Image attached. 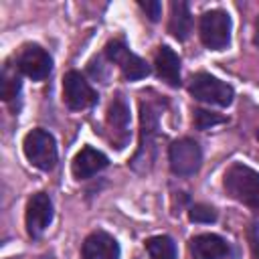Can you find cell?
Returning <instances> with one entry per match:
<instances>
[{
	"instance_id": "1",
	"label": "cell",
	"mask_w": 259,
	"mask_h": 259,
	"mask_svg": "<svg viewBox=\"0 0 259 259\" xmlns=\"http://www.w3.org/2000/svg\"><path fill=\"white\" fill-rule=\"evenodd\" d=\"M223 186H225V192L233 200L259 212V174L253 168L239 164V162L233 164L225 172Z\"/></svg>"
},
{
	"instance_id": "2",
	"label": "cell",
	"mask_w": 259,
	"mask_h": 259,
	"mask_svg": "<svg viewBox=\"0 0 259 259\" xmlns=\"http://www.w3.org/2000/svg\"><path fill=\"white\" fill-rule=\"evenodd\" d=\"M158 107L154 103L142 101L140 105V148L132 160V166L140 172L148 170L154 162V138L158 134Z\"/></svg>"
},
{
	"instance_id": "3",
	"label": "cell",
	"mask_w": 259,
	"mask_h": 259,
	"mask_svg": "<svg viewBox=\"0 0 259 259\" xmlns=\"http://www.w3.org/2000/svg\"><path fill=\"white\" fill-rule=\"evenodd\" d=\"M22 150H24L26 160L42 172L53 170L57 164V142L53 134H49L42 127H36L24 136Z\"/></svg>"
},
{
	"instance_id": "4",
	"label": "cell",
	"mask_w": 259,
	"mask_h": 259,
	"mask_svg": "<svg viewBox=\"0 0 259 259\" xmlns=\"http://www.w3.org/2000/svg\"><path fill=\"white\" fill-rule=\"evenodd\" d=\"M188 91L194 99L198 101H204V103H210V105H219V107H227L233 103V97H235V91L229 83L212 77L210 73H196L192 79H190V85H188Z\"/></svg>"
},
{
	"instance_id": "5",
	"label": "cell",
	"mask_w": 259,
	"mask_h": 259,
	"mask_svg": "<svg viewBox=\"0 0 259 259\" xmlns=\"http://www.w3.org/2000/svg\"><path fill=\"white\" fill-rule=\"evenodd\" d=\"M198 30H200V40L206 49L223 51L231 42V16L221 8L206 10L200 16Z\"/></svg>"
},
{
	"instance_id": "6",
	"label": "cell",
	"mask_w": 259,
	"mask_h": 259,
	"mask_svg": "<svg viewBox=\"0 0 259 259\" xmlns=\"http://www.w3.org/2000/svg\"><path fill=\"white\" fill-rule=\"evenodd\" d=\"M168 162H170V170L176 176H192L200 168L202 150L198 142H194L192 138H180L172 142L168 150Z\"/></svg>"
},
{
	"instance_id": "7",
	"label": "cell",
	"mask_w": 259,
	"mask_h": 259,
	"mask_svg": "<svg viewBox=\"0 0 259 259\" xmlns=\"http://www.w3.org/2000/svg\"><path fill=\"white\" fill-rule=\"evenodd\" d=\"M105 57L121 69V73H123V77H125L127 81H138V79H144V77L150 75L148 63H146L142 57L134 55V53L125 47V42L119 40V38L109 40V42L105 45Z\"/></svg>"
},
{
	"instance_id": "8",
	"label": "cell",
	"mask_w": 259,
	"mask_h": 259,
	"mask_svg": "<svg viewBox=\"0 0 259 259\" xmlns=\"http://www.w3.org/2000/svg\"><path fill=\"white\" fill-rule=\"evenodd\" d=\"M99 95L97 91L85 81V77L79 71H69L63 77V101L67 103L69 109L79 111L93 107L97 103Z\"/></svg>"
},
{
	"instance_id": "9",
	"label": "cell",
	"mask_w": 259,
	"mask_h": 259,
	"mask_svg": "<svg viewBox=\"0 0 259 259\" xmlns=\"http://www.w3.org/2000/svg\"><path fill=\"white\" fill-rule=\"evenodd\" d=\"M16 67L32 81H42L53 71V59L40 45H24L16 57Z\"/></svg>"
},
{
	"instance_id": "10",
	"label": "cell",
	"mask_w": 259,
	"mask_h": 259,
	"mask_svg": "<svg viewBox=\"0 0 259 259\" xmlns=\"http://www.w3.org/2000/svg\"><path fill=\"white\" fill-rule=\"evenodd\" d=\"M53 221V202L51 196L47 192H36L28 198L26 204V214H24V223H26V233L32 239H38L51 225Z\"/></svg>"
},
{
	"instance_id": "11",
	"label": "cell",
	"mask_w": 259,
	"mask_h": 259,
	"mask_svg": "<svg viewBox=\"0 0 259 259\" xmlns=\"http://www.w3.org/2000/svg\"><path fill=\"white\" fill-rule=\"evenodd\" d=\"M105 123L111 132V142L115 144V148H123L127 138H130V105L125 101L123 95H115L113 101L107 107V115H105Z\"/></svg>"
},
{
	"instance_id": "12",
	"label": "cell",
	"mask_w": 259,
	"mask_h": 259,
	"mask_svg": "<svg viewBox=\"0 0 259 259\" xmlns=\"http://www.w3.org/2000/svg\"><path fill=\"white\" fill-rule=\"evenodd\" d=\"M121 249L115 237H111L105 231H93L85 237L81 245V257L83 259H119Z\"/></svg>"
},
{
	"instance_id": "13",
	"label": "cell",
	"mask_w": 259,
	"mask_h": 259,
	"mask_svg": "<svg viewBox=\"0 0 259 259\" xmlns=\"http://www.w3.org/2000/svg\"><path fill=\"white\" fill-rule=\"evenodd\" d=\"M109 160L103 152L91 148V146H85L77 152V156L73 158L71 162V172L77 180H85V178H91L93 174L101 172L103 168H107Z\"/></svg>"
},
{
	"instance_id": "14",
	"label": "cell",
	"mask_w": 259,
	"mask_h": 259,
	"mask_svg": "<svg viewBox=\"0 0 259 259\" xmlns=\"http://www.w3.org/2000/svg\"><path fill=\"white\" fill-rule=\"evenodd\" d=\"M190 255L192 259H225L229 243L214 233H202L190 239Z\"/></svg>"
},
{
	"instance_id": "15",
	"label": "cell",
	"mask_w": 259,
	"mask_h": 259,
	"mask_svg": "<svg viewBox=\"0 0 259 259\" xmlns=\"http://www.w3.org/2000/svg\"><path fill=\"white\" fill-rule=\"evenodd\" d=\"M154 65H156V73L162 81H166L170 87H180V59L170 47L162 45L158 49Z\"/></svg>"
},
{
	"instance_id": "16",
	"label": "cell",
	"mask_w": 259,
	"mask_h": 259,
	"mask_svg": "<svg viewBox=\"0 0 259 259\" xmlns=\"http://www.w3.org/2000/svg\"><path fill=\"white\" fill-rule=\"evenodd\" d=\"M192 30V16H190V8L188 2L184 0H174L170 4V20H168V32L178 38V40H186L188 34Z\"/></svg>"
},
{
	"instance_id": "17",
	"label": "cell",
	"mask_w": 259,
	"mask_h": 259,
	"mask_svg": "<svg viewBox=\"0 0 259 259\" xmlns=\"http://www.w3.org/2000/svg\"><path fill=\"white\" fill-rule=\"evenodd\" d=\"M146 251L150 255V259H176V243L166 237V235H156L150 237L146 243Z\"/></svg>"
},
{
	"instance_id": "18",
	"label": "cell",
	"mask_w": 259,
	"mask_h": 259,
	"mask_svg": "<svg viewBox=\"0 0 259 259\" xmlns=\"http://www.w3.org/2000/svg\"><path fill=\"white\" fill-rule=\"evenodd\" d=\"M22 89V81H20V75L16 73V69H12L8 63L4 65L2 69V75H0V95L4 101H12L14 97H18Z\"/></svg>"
},
{
	"instance_id": "19",
	"label": "cell",
	"mask_w": 259,
	"mask_h": 259,
	"mask_svg": "<svg viewBox=\"0 0 259 259\" xmlns=\"http://www.w3.org/2000/svg\"><path fill=\"white\" fill-rule=\"evenodd\" d=\"M194 125L198 130H208L212 125H219V123H225L227 117L214 113V111H206V109H194Z\"/></svg>"
},
{
	"instance_id": "20",
	"label": "cell",
	"mask_w": 259,
	"mask_h": 259,
	"mask_svg": "<svg viewBox=\"0 0 259 259\" xmlns=\"http://www.w3.org/2000/svg\"><path fill=\"white\" fill-rule=\"evenodd\" d=\"M188 219L192 223H214L217 221V210L208 204H192L188 210Z\"/></svg>"
},
{
	"instance_id": "21",
	"label": "cell",
	"mask_w": 259,
	"mask_h": 259,
	"mask_svg": "<svg viewBox=\"0 0 259 259\" xmlns=\"http://www.w3.org/2000/svg\"><path fill=\"white\" fill-rule=\"evenodd\" d=\"M138 4H140V8L146 12V16H148L150 20H154V22H156V20L162 16V4H160L158 0H146V2H144V0H140Z\"/></svg>"
},
{
	"instance_id": "22",
	"label": "cell",
	"mask_w": 259,
	"mask_h": 259,
	"mask_svg": "<svg viewBox=\"0 0 259 259\" xmlns=\"http://www.w3.org/2000/svg\"><path fill=\"white\" fill-rule=\"evenodd\" d=\"M247 235H249V243H251L253 259H259V225H257V223H253Z\"/></svg>"
},
{
	"instance_id": "23",
	"label": "cell",
	"mask_w": 259,
	"mask_h": 259,
	"mask_svg": "<svg viewBox=\"0 0 259 259\" xmlns=\"http://www.w3.org/2000/svg\"><path fill=\"white\" fill-rule=\"evenodd\" d=\"M38 259H53L51 255H42V257H38Z\"/></svg>"
},
{
	"instance_id": "24",
	"label": "cell",
	"mask_w": 259,
	"mask_h": 259,
	"mask_svg": "<svg viewBox=\"0 0 259 259\" xmlns=\"http://www.w3.org/2000/svg\"><path fill=\"white\" fill-rule=\"evenodd\" d=\"M257 140H259V130H257Z\"/></svg>"
}]
</instances>
